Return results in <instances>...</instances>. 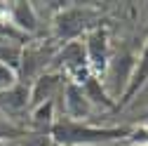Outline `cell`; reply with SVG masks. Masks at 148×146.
<instances>
[{"mask_svg": "<svg viewBox=\"0 0 148 146\" xmlns=\"http://www.w3.org/2000/svg\"><path fill=\"white\" fill-rule=\"evenodd\" d=\"M85 54H87V66L94 76L106 71V66H108V31H106V26H94L92 31H87Z\"/></svg>", "mask_w": 148, "mask_h": 146, "instance_id": "7a4b0ae2", "label": "cell"}, {"mask_svg": "<svg viewBox=\"0 0 148 146\" xmlns=\"http://www.w3.org/2000/svg\"><path fill=\"white\" fill-rule=\"evenodd\" d=\"M82 92L87 97L89 104H94V106H101V108H108V111H115V99H110L108 97V90L101 85L99 76H92L85 85H82Z\"/></svg>", "mask_w": 148, "mask_h": 146, "instance_id": "30bf717a", "label": "cell"}, {"mask_svg": "<svg viewBox=\"0 0 148 146\" xmlns=\"http://www.w3.org/2000/svg\"><path fill=\"white\" fill-rule=\"evenodd\" d=\"M143 120H146V123H148V111H146V113H143Z\"/></svg>", "mask_w": 148, "mask_h": 146, "instance_id": "2e32d148", "label": "cell"}, {"mask_svg": "<svg viewBox=\"0 0 148 146\" xmlns=\"http://www.w3.org/2000/svg\"><path fill=\"white\" fill-rule=\"evenodd\" d=\"M129 141L136 146H148V123L143 127H136V130H129Z\"/></svg>", "mask_w": 148, "mask_h": 146, "instance_id": "5bb4252c", "label": "cell"}, {"mask_svg": "<svg viewBox=\"0 0 148 146\" xmlns=\"http://www.w3.org/2000/svg\"><path fill=\"white\" fill-rule=\"evenodd\" d=\"M148 83V40L143 45V52H141V57L134 61V71H132V78H129V85L127 90L122 92V99H120V108L127 106L129 101H132L136 94H139V90H143V85Z\"/></svg>", "mask_w": 148, "mask_h": 146, "instance_id": "52a82bcc", "label": "cell"}, {"mask_svg": "<svg viewBox=\"0 0 148 146\" xmlns=\"http://www.w3.org/2000/svg\"><path fill=\"white\" fill-rule=\"evenodd\" d=\"M33 123L40 132L52 130V125H54V101H45L40 106H35L33 108Z\"/></svg>", "mask_w": 148, "mask_h": 146, "instance_id": "7c38bea8", "label": "cell"}, {"mask_svg": "<svg viewBox=\"0 0 148 146\" xmlns=\"http://www.w3.org/2000/svg\"><path fill=\"white\" fill-rule=\"evenodd\" d=\"M28 106V85L24 83H16L10 90L0 92V108L7 113H16V111H24Z\"/></svg>", "mask_w": 148, "mask_h": 146, "instance_id": "9c48e42d", "label": "cell"}, {"mask_svg": "<svg viewBox=\"0 0 148 146\" xmlns=\"http://www.w3.org/2000/svg\"><path fill=\"white\" fill-rule=\"evenodd\" d=\"M61 87V76L59 73H42L33 80V85L28 87V106L35 108L45 101H54V94L59 92Z\"/></svg>", "mask_w": 148, "mask_h": 146, "instance_id": "5b68a950", "label": "cell"}, {"mask_svg": "<svg viewBox=\"0 0 148 146\" xmlns=\"http://www.w3.org/2000/svg\"><path fill=\"white\" fill-rule=\"evenodd\" d=\"M87 28V10H80V7H68V10H61L54 19V35L64 43H73L82 35Z\"/></svg>", "mask_w": 148, "mask_h": 146, "instance_id": "3957f363", "label": "cell"}, {"mask_svg": "<svg viewBox=\"0 0 148 146\" xmlns=\"http://www.w3.org/2000/svg\"><path fill=\"white\" fill-rule=\"evenodd\" d=\"M16 134V130L12 125H7L5 120H0V139H7V137H14Z\"/></svg>", "mask_w": 148, "mask_h": 146, "instance_id": "9a60e30c", "label": "cell"}, {"mask_svg": "<svg viewBox=\"0 0 148 146\" xmlns=\"http://www.w3.org/2000/svg\"><path fill=\"white\" fill-rule=\"evenodd\" d=\"M10 19H12L14 28L19 33H24V35L26 33H35V28H38V17H35L31 3H12Z\"/></svg>", "mask_w": 148, "mask_h": 146, "instance_id": "ba28073f", "label": "cell"}, {"mask_svg": "<svg viewBox=\"0 0 148 146\" xmlns=\"http://www.w3.org/2000/svg\"><path fill=\"white\" fill-rule=\"evenodd\" d=\"M132 71H134V59L132 54H120L118 59L108 61L106 66V73H108V85H113L110 90V99L118 97L120 92H125L127 85H129V78H132Z\"/></svg>", "mask_w": 148, "mask_h": 146, "instance_id": "277c9868", "label": "cell"}, {"mask_svg": "<svg viewBox=\"0 0 148 146\" xmlns=\"http://www.w3.org/2000/svg\"><path fill=\"white\" fill-rule=\"evenodd\" d=\"M89 111H92V104L87 101L82 87L66 83V87H64V118L80 123L82 118L89 116Z\"/></svg>", "mask_w": 148, "mask_h": 146, "instance_id": "8992f818", "label": "cell"}, {"mask_svg": "<svg viewBox=\"0 0 148 146\" xmlns=\"http://www.w3.org/2000/svg\"><path fill=\"white\" fill-rule=\"evenodd\" d=\"M49 134L57 146H94V144H106V141L127 137L129 127H94V125H82L61 116L59 120H54Z\"/></svg>", "mask_w": 148, "mask_h": 146, "instance_id": "6da1fadb", "label": "cell"}, {"mask_svg": "<svg viewBox=\"0 0 148 146\" xmlns=\"http://www.w3.org/2000/svg\"><path fill=\"white\" fill-rule=\"evenodd\" d=\"M21 54H24V47H21V43H19V40L0 38V66H7V68H12L16 76H19Z\"/></svg>", "mask_w": 148, "mask_h": 146, "instance_id": "8fae6325", "label": "cell"}, {"mask_svg": "<svg viewBox=\"0 0 148 146\" xmlns=\"http://www.w3.org/2000/svg\"><path fill=\"white\" fill-rule=\"evenodd\" d=\"M19 83V76L12 71V68H7V66H0V92H5V90H10L12 85H16Z\"/></svg>", "mask_w": 148, "mask_h": 146, "instance_id": "4fadbf2b", "label": "cell"}]
</instances>
